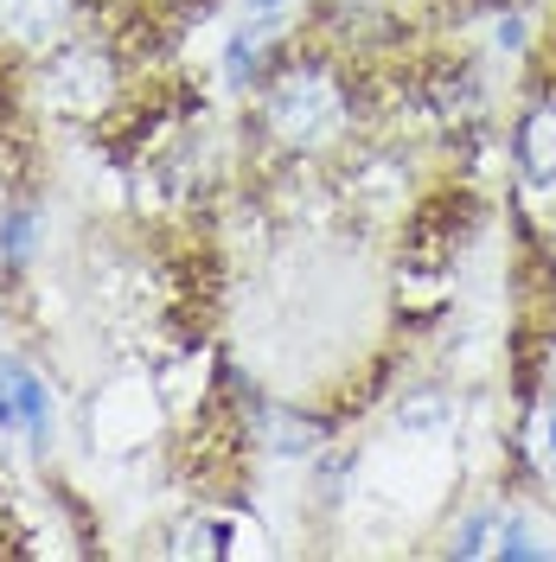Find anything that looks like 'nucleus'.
<instances>
[{"label":"nucleus","instance_id":"obj_12","mask_svg":"<svg viewBox=\"0 0 556 562\" xmlns=\"http://www.w3.org/2000/svg\"><path fill=\"white\" fill-rule=\"evenodd\" d=\"M294 0H244V13H288Z\"/></svg>","mask_w":556,"mask_h":562},{"label":"nucleus","instance_id":"obj_8","mask_svg":"<svg viewBox=\"0 0 556 562\" xmlns=\"http://www.w3.org/2000/svg\"><path fill=\"white\" fill-rule=\"evenodd\" d=\"M519 460L531 467V480L556 498V403H551V396L524 409V422H519Z\"/></svg>","mask_w":556,"mask_h":562},{"label":"nucleus","instance_id":"obj_11","mask_svg":"<svg viewBox=\"0 0 556 562\" xmlns=\"http://www.w3.org/2000/svg\"><path fill=\"white\" fill-rule=\"evenodd\" d=\"M147 13H186V7H199V0H141Z\"/></svg>","mask_w":556,"mask_h":562},{"label":"nucleus","instance_id":"obj_1","mask_svg":"<svg viewBox=\"0 0 556 562\" xmlns=\"http://www.w3.org/2000/svg\"><path fill=\"white\" fill-rule=\"evenodd\" d=\"M249 128L256 147L288 167L301 160H333L358 135V77L346 52L320 45H281L276 65L263 70L249 97Z\"/></svg>","mask_w":556,"mask_h":562},{"label":"nucleus","instance_id":"obj_3","mask_svg":"<svg viewBox=\"0 0 556 562\" xmlns=\"http://www.w3.org/2000/svg\"><path fill=\"white\" fill-rule=\"evenodd\" d=\"M537 518H524L519 505H474L460 530L448 537V557L460 562H531L556 557V537H537Z\"/></svg>","mask_w":556,"mask_h":562},{"label":"nucleus","instance_id":"obj_5","mask_svg":"<svg viewBox=\"0 0 556 562\" xmlns=\"http://www.w3.org/2000/svg\"><path fill=\"white\" fill-rule=\"evenodd\" d=\"M0 435H7V441H26L33 454H45L52 435H58V396H52V384L38 378L26 358H13V351H0Z\"/></svg>","mask_w":556,"mask_h":562},{"label":"nucleus","instance_id":"obj_6","mask_svg":"<svg viewBox=\"0 0 556 562\" xmlns=\"http://www.w3.org/2000/svg\"><path fill=\"white\" fill-rule=\"evenodd\" d=\"M505 140H512V173H519L531 192L556 199V83H537V90L524 97Z\"/></svg>","mask_w":556,"mask_h":562},{"label":"nucleus","instance_id":"obj_9","mask_svg":"<svg viewBox=\"0 0 556 562\" xmlns=\"http://www.w3.org/2000/svg\"><path fill=\"white\" fill-rule=\"evenodd\" d=\"M38 231H45V217H38L33 205H7V211H0V256H7V269H13V276H20V269H33Z\"/></svg>","mask_w":556,"mask_h":562},{"label":"nucleus","instance_id":"obj_7","mask_svg":"<svg viewBox=\"0 0 556 562\" xmlns=\"http://www.w3.org/2000/svg\"><path fill=\"white\" fill-rule=\"evenodd\" d=\"M231 518L224 512H186V518H174V530H167V557H237L244 543L231 537Z\"/></svg>","mask_w":556,"mask_h":562},{"label":"nucleus","instance_id":"obj_10","mask_svg":"<svg viewBox=\"0 0 556 562\" xmlns=\"http://www.w3.org/2000/svg\"><path fill=\"white\" fill-rule=\"evenodd\" d=\"M448 396H410V403H397V428L403 435H429V428H442L448 422Z\"/></svg>","mask_w":556,"mask_h":562},{"label":"nucleus","instance_id":"obj_2","mask_svg":"<svg viewBox=\"0 0 556 562\" xmlns=\"http://www.w3.org/2000/svg\"><path fill=\"white\" fill-rule=\"evenodd\" d=\"M26 83H33V109H45L52 122H84L97 128L109 122L122 97H129V65H122V38L103 33V26H84L70 33L65 45L38 52L26 65Z\"/></svg>","mask_w":556,"mask_h":562},{"label":"nucleus","instance_id":"obj_4","mask_svg":"<svg viewBox=\"0 0 556 562\" xmlns=\"http://www.w3.org/2000/svg\"><path fill=\"white\" fill-rule=\"evenodd\" d=\"M90 13H97V0H0V58L33 65L38 52L97 26Z\"/></svg>","mask_w":556,"mask_h":562}]
</instances>
